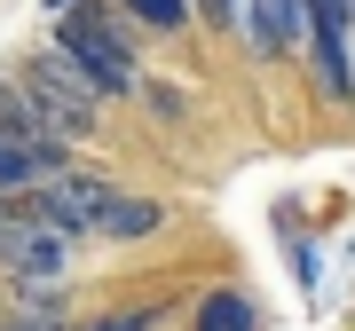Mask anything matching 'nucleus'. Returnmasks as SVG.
I'll return each instance as SVG.
<instances>
[{"instance_id": "nucleus-1", "label": "nucleus", "mask_w": 355, "mask_h": 331, "mask_svg": "<svg viewBox=\"0 0 355 331\" xmlns=\"http://www.w3.org/2000/svg\"><path fill=\"white\" fill-rule=\"evenodd\" d=\"M48 39L103 87V102H135L142 79H150L142 71V32L119 16V0H71V8H55Z\"/></svg>"}, {"instance_id": "nucleus-2", "label": "nucleus", "mask_w": 355, "mask_h": 331, "mask_svg": "<svg viewBox=\"0 0 355 331\" xmlns=\"http://www.w3.org/2000/svg\"><path fill=\"white\" fill-rule=\"evenodd\" d=\"M16 87L48 111V127L64 134V142H95V134H103V87L71 64L64 48H55V39H48V48H32L24 64H16Z\"/></svg>"}, {"instance_id": "nucleus-3", "label": "nucleus", "mask_w": 355, "mask_h": 331, "mask_svg": "<svg viewBox=\"0 0 355 331\" xmlns=\"http://www.w3.org/2000/svg\"><path fill=\"white\" fill-rule=\"evenodd\" d=\"M71 244L64 229H48V221H8L0 229V268H8V284H24V292H64L71 284Z\"/></svg>"}, {"instance_id": "nucleus-4", "label": "nucleus", "mask_w": 355, "mask_h": 331, "mask_svg": "<svg viewBox=\"0 0 355 331\" xmlns=\"http://www.w3.org/2000/svg\"><path fill=\"white\" fill-rule=\"evenodd\" d=\"M237 32H245V48H253L261 64H284V55H300V48H308L316 16H308V0H245Z\"/></svg>"}, {"instance_id": "nucleus-5", "label": "nucleus", "mask_w": 355, "mask_h": 331, "mask_svg": "<svg viewBox=\"0 0 355 331\" xmlns=\"http://www.w3.org/2000/svg\"><path fill=\"white\" fill-rule=\"evenodd\" d=\"M300 55H308V87H316V102L355 111V24H316Z\"/></svg>"}, {"instance_id": "nucleus-6", "label": "nucleus", "mask_w": 355, "mask_h": 331, "mask_svg": "<svg viewBox=\"0 0 355 331\" xmlns=\"http://www.w3.org/2000/svg\"><path fill=\"white\" fill-rule=\"evenodd\" d=\"M166 229V197H142V190H119L111 205H103V244H135V237H158Z\"/></svg>"}, {"instance_id": "nucleus-7", "label": "nucleus", "mask_w": 355, "mask_h": 331, "mask_svg": "<svg viewBox=\"0 0 355 331\" xmlns=\"http://www.w3.org/2000/svg\"><path fill=\"white\" fill-rule=\"evenodd\" d=\"M71 166V142H55V150H24V142H8L0 134V197H16V190H40L48 174H64Z\"/></svg>"}, {"instance_id": "nucleus-8", "label": "nucleus", "mask_w": 355, "mask_h": 331, "mask_svg": "<svg viewBox=\"0 0 355 331\" xmlns=\"http://www.w3.org/2000/svg\"><path fill=\"white\" fill-rule=\"evenodd\" d=\"M190 331H268V323H261V300H253V292L214 284V292L190 307Z\"/></svg>"}, {"instance_id": "nucleus-9", "label": "nucleus", "mask_w": 355, "mask_h": 331, "mask_svg": "<svg viewBox=\"0 0 355 331\" xmlns=\"http://www.w3.org/2000/svg\"><path fill=\"white\" fill-rule=\"evenodd\" d=\"M119 16H127L135 32H150V39H182L190 32V0H119Z\"/></svg>"}, {"instance_id": "nucleus-10", "label": "nucleus", "mask_w": 355, "mask_h": 331, "mask_svg": "<svg viewBox=\"0 0 355 331\" xmlns=\"http://www.w3.org/2000/svg\"><path fill=\"white\" fill-rule=\"evenodd\" d=\"M79 331H158V307H119V316H95Z\"/></svg>"}, {"instance_id": "nucleus-11", "label": "nucleus", "mask_w": 355, "mask_h": 331, "mask_svg": "<svg viewBox=\"0 0 355 331\" xmlns=\"http://www.w3.org/2000/svg\"><path fill=\"white\" fill-rule=\"evenodd\" d=\"M190 8H198V24H237L245 0H190Z\"/></svg>"}, {"instance_id": "nucleus-12", "label": "nucleus", "mask_w": 355, "mask_h": 331, "mask_svg": "<svg viewBox=\"0 0 355 331\" xmlns=\"http://www.w3.org/2000/svg\"><path fill=\"white\" fill-rule=\"evenodd\" d=\"M0 229H8V197H0Z\"/></svg>"}]
</instances>
